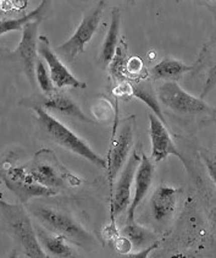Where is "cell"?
<instances>
[{"mask_svg":"<svg viewBox=\"0 0 216 258\" xmlns=\"http://www.w3.org/2000/svg\"><path fill=\"white\" fill-rule=\"evenodd\" d=\"M2 174L11 179L36 182L57 191L65 185H70L72 187L81 185L80 177L70 173L59 162L55 153L48 148H43L37 152L32 162L27 165L3 169Z\"/></svg>","mask_w":216,"mask_h":258,"instance_id":"1","label":"cell"},{"mask_svg":"<svg viewBox=\"0 0 216 258\" xmlns=\"http://www.w3.org/2000/svg\"><path fill=\"white\" fill-rule=\"evenodd\" d=\"M32 109L34 110V113H36L39 126L44 130V133L47 134L54 142L62 146L66 150L71 151L72 153L89 160V162L93 163L96 167L106 169V167H108L106 159L103 158L100 154L96 153V152L87 145V142L83 141V140L77 136L74 131L70 130L68 127H66L62 122H60L56 117L51 115L48 110H45V109L42 107V105L33 103Z\"/></svg>","mask_w":216,"mask_h":258,"instance_id":"2","label":"cell"},{"mask_svg":"<svg viewBox=\"0 0 216 258\" xmlns=\"http://www.w3.org/2000/svg\"><path fill=\"white\" fill-rule=\"evenodd\" d=\"M2 214L5 228L24 250L26 257L47 258L49 254L42 248L36 228L21 205H10L2 201Z\"/></svg>","mask_w":216,"mask_h":258,"instance_id":"3","label":"cell"},{"mask_svg":"<svg viewBox=\"0 0 216 258\" xmlns=\"http://www.w3.org/2000/svg\"><path fill=\"white\" fill-rule=\"evenodd\" d=\"M134 127H136V116L131 115L120 120L117 117V109L115 113L114 130H112L110 147H109L108 158H106V171H108L109 188H110V199L114 194L115 180L122 170L125 164L131 156L132 146L134 139Z\"/></svg>","mask_w":216,"mask_h":258,"instance_id":"4","label":"cell"},{"mask_svg":"<svg viewBox=\"0 0 216 258\" xmlns=\"http://www.w3.org/2000/svg\"><path fill=\"white\" fill-rule=\"evenodd\" d=\"M30 209L40 224L50 231L64 235L70 242L83 246L91 241V235L70 214L45 205H33Z\"/></svg>","mask_w":216,"mask_h":258,"instance_id":"5","label":"cell"},{"mask_svg":"<svg viewBox=\"0 0 216 258\" xmlns=\"http://www.w3.org/2000/svg\"><path fill=\"white\" fill-rule=\"evenodd\" d=\"M105 2L104 0H100L92 10H89L85 14L82 22L77 27L76 32L72 34L65 43H62V44H60L56 48L60 55L66 61L72 62L80 54H82L85 51L87 43L92 41V38H93V36L97 32L98 26H99L100 20H102Z\"/></svg>","mask_w":216,"mask_h":258,"instance_id":"6","label":"cell"},{"mask_svg":"<svg viewBox=\"0 0 216 258\" xmlns=\"http://www.w3.org/2000/svg\"><path fill=\"white\" fill-rule=\"evenodd\" d=\"M158 98L166 108L177 114H212V109L204 99L186 92L176 81H166L157 91Z\"/></svg>","mask_w":216,"mask_h":258,"instance_id":"7","label":"cell"},{"mask_svg":"<svg viewBox=\"0 0 216 258\" xmlns=\"http://www.w3.org/2000/svg\"><path fill=\"white\" fill-rule=\"evenodd\" d=\"M142 153L138 150V145L132 151L131 156L127 163L121 171L120 179L117 180L116 185L114 187V194L110 199V228L116 230V218L120 217L126 209H128L129 203H131V188L133 183L134 176L138 165L140 163Z\"/></svg>","mask_w":216,"mask_h":258,"instance_id":"8","label":"cell"},{"mask_svg":"<svg viewBox=\"0 0 216 258\" xmlns=\"http://www.w3.org/2000/svg\"><path fill=\"white\" fill-rule=\"evenodd\" d=\"M38 53L39 55L44 59L49 68L51 80H53L54 86L59 90L64 87L71 88H81L86 90L87 85L85 82L80 81L68 71V69L65 67L64 62L60 60L59 56L56 55L55 51L51 49L50 42L45 36H40L38 41Z\"/></svg>","mask_w":216,"mask_h":258,"instance_id":"9","label":"cell"},{"mask_svg":"<svg viewBox=\"0 0 216 258\" xmlns=\"http://www.w3.org/2000/svg\"><path fill=\"white\" fill-rule=\"evenodd\" d=\"M40 22H28L22 27V39L13 55L17 56L31 85L36 86V62L38 56V26Z\"/></svg>","mask_w":216,"mask_h":258,"instance_id":"10","label":"cell"},{"mask_svg":"<svg viewBox=\"0 0 216 258\" xmlns=\"http://www.w3.org/2000/svg\"><path fill=\"white\" fill-rule=\"evenodd\" d=\"M149 136L152 141V159L155 163L166 159L169 156H175L187 168V162L172 141L165 122L161 121L154 113H149Z\"/></svg>","mask_w":216,"mask_h":258,"instance_id":"11","label":"cell"},{"mask_svg":"<svg viewBox=\"0 0 216 258\" xmlns=\"http://www.w3.org/2000/svg\"><path fill=\"white\" fill-rule=\"evenodd\" d=\"M181 192H182L181 188L165 183L155 188L149 201L152 217L155 222L159 224H165L174 217Z\"/></svg>","mask_w":216,"mask_h":258,"instance_id":"12","label":"cell"},{"mask_svg":"<svg viewBox=\"0 0 216 258\" xmlns=\"http://www.w3.org/2000/svg\"><path fill=\"white\" fill-rule=\"evenodd\" d=\"M153 177H154V165H153L152 159L142 153V158H140V163L138 165L136 176H134V195L128 206L127 223L134 222L136 211L143 202V200L146 199L152 186Z\"/></svg>","mask_w":216,"mask_h":258,"instance_id":"13","label":"cell"},{"mask_svg":"<svg viewBox=\"0 0 216 258\" xmlns=\"http://www.w3.org/2000/svg\"><path fill=\"white\" fill-rule=\"evenodd\" d=\"M40 99L37 104L42 105L45 110L55 111V113L64 114V115L72 116L75 119H79L81 121L85 122H93L89 117H87L83 110L81 109L76 103L72 100L67 94L62 93V92L55 91L54 93L49 94V96L40 97Z\"/></svg>","mask_w":216,"mask_h":258,"instance_id":"14","label":"cell"},{"mask_svg":"<svg viewBox=\"0 0 216 258\" xmlns=\"http://www.w3.org/2000/svg\"><path fill=\"white\" fill-rule=\"evenodd\" d=\"M2 179L9 190L14 192L17 196V199L21 201L22 203H27L28 201L34 199V197L55 196L57 192H59L57 190H54V188L45 187V186L39 185V183L36 182H27L22 181V180L11 179V177H8L4 174H2Z\"/></svg>","mask_w":216,"mask_h":258,"instance_id":"15","label":"cell"},{"mask_svg":"<svg viewBox=\"0 0 216 258\" xmlns=\"http://www.w3.org/2000/svg\"><path fill=\"white\" fill-rule=\"evenodd\" d=\"M36 233L38 236L40 245L43 246L44 251L49 254V257H72L74 252L68 246L67 241L64 235L56 234L54 231H50L49 229L43 225L36 226Z\"/></svg>","mask_w":216,"mask_h":258,"instance_id":"16","label":"cell"},{"mask_svg":"<svg viewBox=\"0 0 216 258\" xmlns=\"http://www.w3.org/2000/svg\"><path fill=\"white\" fill-rule=\"evenodd\" d=\"M192 71H195V64L189 67V65L183 64L180 60L165 56L151 69L149 77H152L153 80L176 81V80L182 79L184 74L192 73Z\"/></svg>","mask_w":216,"mask_h":258,"instance_id":"17","label":"cell"},{"mask_svg":"<svg viewBox=\"0 0 216 258\" xmlns=\"http://www.w3.org/2000/svg\"><path fill=\"white\" fill-rule=\"evenodd\" d=\"M198 69L205 70V84L200 94V98L204 99L216 86V39L206 44L200 53L199 59L195 62V70Z\"/></svg>","mask_w":216,"mask_h":258,"instance_id":"18","label":"cell"},{"mask_svg":"<svg viewBox=\"0 0 216 258\" xmlns=\"http://www.w3.org/2000/svg\"><path fill=\"white\" fill-rule=\"evenodd\" d=\"M120 26H121V11L119 8H114L111 10V21L109 30L106 32L105 39L103 42L102 51H100L99 61L103 67H109L112 58L115 55L117 45H119L120 37Z\"/></svg>","mask_w":216,"mask_h":258,"instance_id":"19","label":"cell"},{"mask_svg":"<svg viewBox=\"0 0 216 258\" xmlns=\"http://www.w3.org/2000/svg\"><path fill=\"white\" fill-rule=\"evenodd\" d=\"M132 87V96L134 98L140 99L143 103L151 108L152 113H154L163 122H165V117H164L163 111H161L159 98H158V93L153 88V85L149 80V77H144V79L136 80V81L131 82Z\"/></svg>","mask_w":216,"mask_h":258,"instance_id":"20","label":"cell"},{"mask_svg":"<svg viewBox=\"0 0 216 258\" xmlns=\"http://www.w3.org/2000/svg\"><path fill=\"white\" fill-rule=\"evenodd\" d=\"M51 3H53V0H42L38 7L31 11L30 14H27V15L19 17V19L3 20L2 25H0V34L3 36V34L11 32V31L21 30V28L24 27L26 24H28V22H42L43 19L47 16L48 11L50 10Z\"/></svg>","mask_w":216,"mask_h":258,"instance_id":"21","label":"cell"},{"mask_svg":"<svg viewBox=\"0 0 216 258\" xmlns=\"http://www.w3.org/2000/svg\"><path fill=\"white\" fill-rule=\"evenodd\" d=\"M129 56H128V45L125 39H120L119 45H117L115 55L111 62L109 64V76L112 81L122 82L128 81L127 76V67H128Z\"/></svg>","mask_w":216,"mask_h":258,"instance_id":"22","label":"cell"},{"mask_svg":"<svg viewBox=\"0 0 216 258\" xmlns=\"http://www.w3.org/2000/svg\"><path fill=\"white\" fill-rule=\"evenodd\" d=\"M121 235L127 237L132 243V247L137 248V250L142 247H148V243L152 245L153 242L157 241V235L142 225H137L136 222L126 223V225L121 230Z\"/></svg>","mask_w":216,"mask_h":258,"instance_id":"23","label":"cell"},{"mask_svg":"<svg viewBox=\"0 0 216 258\" xmlns=\"http://www.w3.org/2000/svg\"><path fill=\"white\" fill-rule=\"evenodd\" d=\"M36 81L38 84L39 88L42 90L45 96L54 93L55 92V86H54L53 80H51L50 73H49V68L44 59H37L36 62Z\"/></svg>","mask_w":216,"mask_h":258,"instance_id":"24","label":"cell"},{"mask_svg":"<svg viewBox=\"0 0 216 258\" xmlns=\"http://www.w3.org/2000/svg\"><path fill=\"white\" fill-rule=\"evenodd\" d=\"M160 242H161L160 240H157V241L153 242L152 245H149L148 247H144L143 250H140L138 252H128V253L126 254V257H131V258H146V257H148L153 251L157 250V248L159 247Z\"/></svg>","mask_w":216,"mask_h":258,"instance_id":"25","label":"cell"},{"mask_svg":"<svg viewBox=\"0 0 216 258\" xmlns=\"http://www.w3.org/2000/svg\"><path fill=\"white\" fill-rule=\"evenodd\" d=\"M204 163H205V167L208 169L210 177H211L212 182H214L216 187V159L212 158V157L208 156V154H204L203 156Z\"/></svg>","mask_w":216,"mask_h":258,"instance_id":"26","label":"cell"}]
</instances>
